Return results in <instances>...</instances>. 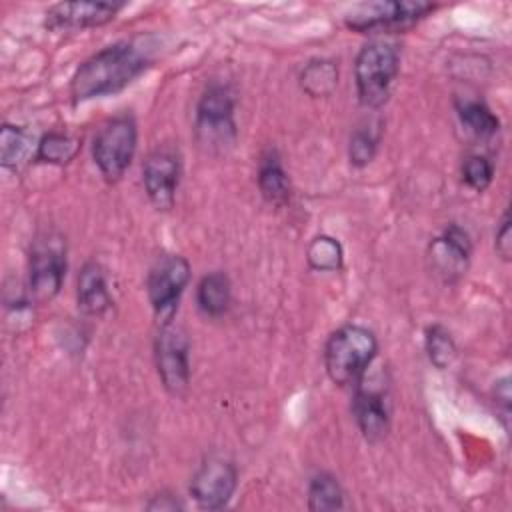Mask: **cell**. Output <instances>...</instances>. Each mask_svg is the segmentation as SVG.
I'll return each instance as SVG.
<instances>
[{"label": "cell", "instance_id": "1", "mask_svg": "<svg viewBox=\"0 0 512 512\" xmlns=\"http://www.w3.org/2000/svg\"><path fill=\"white\" fill-rule=\"evenodd\" d=\"M150 66L148 50L136 42H116L84 60L72 80V102H86L124 90Z\"/></svg>", "mask_w": 512, "mask_h": 512}, {"label": "cell", "instance_id": "2", "mask_svg": "<svg viewBox=\"0 0 512 512\" xmlns=\"http://www.w3.org/2000/svg\"><path fill=\"white\" fill-rule=\"evenodd\" d=\"M378 352V340L372 330L346 324L330 334L324 346V368L328 378L338 386H356Z\"/></svg>", "mask_w": 512, "mask_h": 512}, {"label": "cell", "instance_id": "3", "mask_svg": "<svg viewBox=\"0 0 512 512\" xmlns=\"http://www.w3.org/2000/svg\"><path fill=\"white\" fill-rule=\"evenodd\" d=\"M400 54L390 40L374 38L366 42L354 62L358 100L366 108H380L388 98L398 76Z\"/></svg>", "mask_w": 512, "mask_h": 512}, {"label": "cell", "instance_id": "4", "mask_svg": "<svg viewBox=\"0 0 512 512\" xmlns=\"http://www.w3.org/2000/svg\"><path fill=\"white\" fill-rule=\"evenodd\" d=\"M138 130L130 114L110 118L94 136L92 158L108 182L122 178L136 152Z\"/></svg>", "mask_w": 512, "mask_h": 512}, {"label": "cell", "instance_id": "5", "mask_svg": "<svg viewBox=\"0 0 512 512\" xmlns=\"http://www.w3.org/2000/svg\"><path fill=\"white\" fill-rule=\"evenodd\" d=\"M190 280V264L184 256H160L146 278V292L158 322L168 324L178 308V300Z\"/></svg>", "mask_w": 512, "mask_h": 512}, {"label": "cell", "instance_id": "6", "mask_svg": "<svg viewBox=\"0 0 512 512\" xmlns=\"http://www.w3.org/2000/svg\"><path fill=\"white\" fill-rule=\"evenodd\" d=\"M436 4L422 0H392V2H372L362 4L352 14L344 18V24L356 32H390L404 30L426 14H430Z\"/></svg>", "mask_w": 512, "mask_h": 512}, {"label": "cell", "instance_id": "7", "mask_svg": "<svg viewBox=\"0 0 512 512\" xmlns=\"http://www.w3.org/2000/svg\"><path fill=\"white\" fill-rule=\"evenodd\" d=\"M154 358L166 392L182 396L190 382V342L186 332L172 322L162 324L154 342Z\"/></svg>", "mask_w": 512, "mask_h": 512}, {"label": "cell", "instance_id": "8", "mask_svg": "<svg viewBox=\"0 0 512 512\" xmlns=\"http://www.w3.org/2000/svg\"><path fill=\"white\" fill-rule=\"evenodd\" d=\"M196 132L206 146H226L234 142V94L222 84H212L196 108Z\"/></svg>", "mask_w": 512, "mask_h": 512}, {"label": "cell", "instance_id": "9", "mask_svg": "<svg viewBox=\"0 0 512 512\" xmlns=\"http://www.w3.org/2000/svg\"><path fill=\"white\" fill-rule=\"evenodd\" d=\"M352 414L362 436L368 442H380L390 430V394L386 384L378 376H368L354 386Z\"/></svg>", "mask_w": 512, "mask_h": 512}, {"label": "cell", "instance_id": "10", "mask_svg": "<svg viewBox=\"0 0 512 512\" xmlns=\"http://www.w3.org/2000/svg\"><path fill=\"white\" fill-rule=\"evenodd\" d=\"M66 276V250L60 240H38L30 254V292L36 302H50Z\"/></svg>", "mask_w": 512, "mask_h": 512}, {"label": "cell", "instance_id": "11", "mask_svg": "<svg viewBox=\"0 0 512 512\" xmlns=\"http://www.w3.org/2000/svg\"><path fill=\"white\" fill-rule=\"evenodd\" d=\"M238 484V470L224 458H208L192 476L190 494L200 508L218 510L228 504Z\"/></svg>", "mask_w": 512, "mask_h": 512}, {"label": "cell", "instance_id": "12", "mask_svg": "<svg viewBox=\"0 0 512 512\" xmlns=\"http://www.w3.org/2000/svg\"><path fill=\"white\" fill-rule=\"evenodd\" d=\"M142 180L150 202L158 210H170L174 206L180 182L178 156L166 148L154 150L142 166Z\"/></svg>", "mask_w": 512, "mask_h": 512}, {"label": "cell", "instance_id": "13", "mask_svg": "<svg viewBox=\"0 0 512 512\" xmlns=\"http://www.w3.org/2000/svg\"><path fill=\"white\" fill-rule=\"evenodd\" d=\"M124 4L112 2H60L48 8L46 26L52 30H84L104 26L116 18Z\"/></svg>", "mask_w": 512, "mask_h": 512}, {"label": "cell", "instance_id": "14", "mask_svg": "<svg viewBox=\"0 0 512 512\" xmlns=\"http://www.w3.org/2000/svg\"><path fill=\"white\" fill-rule=\"evenodd\" d=\"M470 254H472V242L468 232L454 224L448 226L430 244L432 268L436 270V274H440L448 282L460 278L466 272Z\"/></svg>", "mask_w": 512, "mask_h": 512}, {"label": "cell", "instance_id": "15", "mask_svg": "<svg viewBox=\"0 0 512 512\" xmlns=\"http://www.w3.org/2000/svg\"><path fill=\"white\" fill-rule=\"evenodd\" d=\"M78 306L84 314L102 316L112 306L106 274L100 264L86 262L78 274Z\"/></svg>", "mask_w": 512, "mask_h": 512}, {"label": "cell", "instance_id": "16", "mask_svg": "<svg viewBox=\"0 0 512 512\" xmlns=\"http://www.w3.org/2000/svg\"><path fill=\"white\" fill-rule=\"evenodd\" d=\"M38 142L22 126L4 124L0 134V162L6 170H20L32 156L36 158Z\"/></svg>", "mask_w": 512, "mask_h": 512}, {"label": "cell", "instance_id": "17", "mask_svg": "<svg viewBox=\"0 0 512 512\" xmlns=\"http://www.w3.org/2000/svg\"><path fill=\"white\" fill-rule=\"evenodd\" d=\"M230 296L232 288L224 272H210L198 282L196 304L210 318H218L228 310Z\"/></svg>", "mask_w": 512, "mask_h": 512}, {"label": "cell", "instance_id": "18", "mask_svg": "<svg viewBox=\"0 0 512 512\" xmlns=\"http://www.w3.org/2000/svg\"><path fill=\"white\" fill-rule=\"evenodd\" d=\"M258 188L262 198L268 204L282 206L290 198V180L286 170L280 164V158L276 152H270L268 156L262 158L260 170H258Z\"/></svg>", "mask_w": 512, "mask_h": 512}, {"label": "cell", "instance_id": "19", "mask_svg": "<svg viewBox=\"0 0 512 512\" xmlns=\"http://www.w3.org/2000/svg\"><path fill=\"white\" fill-rule=\"evenodd\" d=\"M338 84V68L332 60H312L300 74L302 90L312 98H324L334 92Z\"/></svg>", "mask_w": 512, "mask_h": 512}, {"label": "cell", "instance_id": "20", "mask_svg": "<svg viewBox=\"0 0 512 512\" xmlns=\"http://www.w3.org/2000/svg\"><path fill=\"white\" fill-rule=\"evenodd\" d=\"M458 116L466 130L474 134L478 140H490L492 136H496L500 128L496 114L484 102L478 100H466L458 104Z\"/></svg>", "mask_w": 512, "mask_h": 512}, {"label": "cell", "instance_id": "21", "mask_svg": "<svg viewBox=\"0 0 512 512\" xmlns=\"http://www.w3.org/2000/svg\"><path fill=\"white\" fill-rule=\"evenodd\" d=\"M80 150V140L64 132H48L38 140L36 160L44 164L64 166L76 158Z\"/></svg>", "mask_w": 512, "mask_h": 512}, {"label": "cell", "instance_id": "22", "mask_svg": "<svg viewBox=\"0 0 512 512\" xmlns=\"http://www.w3.org/2000/svg\"><path fill=\"white\" fill-rule=\"evenodd\" d=\"M342 506H344V492L340 482L328 472L316 474L308 486V508L314 512H326V510H340Z\"/></svg>", "mask_w": 512, "mask_h": 512}, {"label": "cell", "instance_id": "23", "mask_svg": "<svg viewBox=\"0 0 512 512\" xmlns=\"http://www.w3.org/2000/svg\"><path fill=\"white\" fill-rule=\"evenodd\" d=\"M342 246L336 238L320 234L316 236L306 250L308 266L320 272H336L342 268Z\"/></svg>", "mask_w": 512, "mask_h": 512}, {"label": "cell", "instance_id": "24", "mask_svg": "<svg viewBox=\"0 0 512 512\" xmlns=\"http://www.w3.org/2000/svg\"><path fill=\"white\" fill-rule=\"evenodd\" d=\"M424 346H426L430 362L436 368H440V370L448 368L454 362L456 354H458L456 344H454L450 332L444 326H440V324L428 326L426 338H424Z\"/></svg>", "mask_w": 512, "mask_h": 512}, {"label": "cell", "instance_id": "25", "mask_svg": "<svg viewBox=\"0 0 512 512\" xmlns=\"http://www.w3.org/2000/svg\"><path fill=\"white\" fill-rule=\"evenodd\" d=\"M492 176H494L492 162L480 154L468 156L462 164V178L476 192L486 190L492 182Z\"/></svg>", "mask_w": 512, "mask_h": 512}, {"label": "cell", "instance_id": "26", "mask_svg": "<svg viewBox=\"0 0 512 512\" xmlns=\"http://www.w3.org/2000/svg\"><path fill=\"white\" fill-rule=\"evenodd\" d=\"M376 144H378V136L370 128H358L350 138V148H348L350 162L354 166L370 164L376 152Z\"/></svg>", "mask_w": 512, "mask_h": 512}, {"label": "cell", "instance_id": "27", "mask_svg": "<svg viewBox=\"0 0 512 512\" xmlns=\"http://www.w3.org/2000/svg\"><path fill=\"white\" fill-rule=\"evenodd\" d=\"M494 246H496L498 256L508 262L510 254H512V234H510V214L508 212L502 216V222H500V226L496 230Z\"/></svg>", "mask_w": 512, "mask_h": 512}, {"label": "cell", "instance_id": "28", "mask_svg": "<svg viewBox=\"0 0 512 512\" xmlns=\"http://www.w3.org/2000/svg\"><path fill=\"white\" fill-rule=\"evenodd\" d=\"M148 508L150 510H178V508H182V504L176 498L162 494V496H154V500L148 504Z\"/></svg>", "mask_w": 512, "mask_h": 512}]
</instances>
